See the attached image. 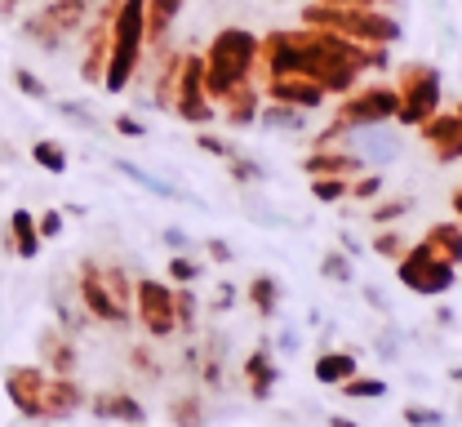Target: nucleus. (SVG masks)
Returning a JSON list of instances; mask_svg holds the SVG:
<instances>
[{
	"label": "nucleus",
	"instance_id": "obj_1",
	"mask_svg": "<svg viewBox=\"0 0 462 427\" xmlns=\"http://www.w3.org/2000/svg\"><path fill=\"white\" fill-rule=\"evenodd\" d=\"M267 76H307L325 94H351L365 71H383L387 50L383 45H356L346 36L320 32V27H293L263 36V59Z\"/></svg>",
	"mask_w": 462,
	"mask_h": 427
},
{
	"label": "nucleus",
	"instance_id": "obj_2",
	"mask_svg": "<svg viewBox=\"0 0 462 427\" xmlns=\"http://www.w3.org/2000/svg\"><path fill=\"white\" fill-rule=\"evenodd\" d=\"M107 14V67H103V89L125 94L138 76V62L147 54V0H116L103 5Z\"/></svg>",
	"mask_w": 462,
	"mask_h": 427
},
{
	"label": "nucleus",
	"instance_id": "obj_3",
	"mask_svg": "<svg viewBox=\"0 0 462 427\" xmlns=\"http://www.w3.org/2000/svg\"><path fill=\"white\" fill-rule=\"evenodd\" d=\"M258 59H263V41H258L254 32H245V27H223V32L209 41V50L200 54V62H205V94L214 98V107H218L227 94L254 85Z\"/></svg>",
	"mask_w": 462,
	"mask_h": 427
},
{
	"label": "nucleus",
	"instance_id": "obj_4",
	"mask_svg": "<svg viewBox=\"0 0 462 427\" xmlns=\"http://www.w3.org/2000/svg\"><path fill=\"white\" fill-rule=\"evenodd\" d=\"M302 27H320V32H334L346 36L356 45H396L404 36V27L378 5H307L302 9Z\"/></svg>",
	"mask_w": 462,
	"mask_h": 427
},
{
	"label": "nucleus",
	"instance_id": "obj_5",
	"mask_svg": "<svg viewBox=\"0 0 462 427\" xmlns=\"http://www.w3.org/2000/svg\"><path fill=\"white\" fill-rule=\"evenodd\" d=\"M396 125L404 129H418L422 121H431L440 112V89H445V76L436 62H404L396 71Z\"/></svg>",
	"mask_w": 462,
	"mask_h": 427
},
{
	"label": "nucleus",
	"instance_id": "obj_6",
	"mask_svg": "<svg viewBox=\"0 0 462 427\" xmlns=\"http://www.w3.org/2000/svg\"><path fill=\"white\" fill-rule=\"evenodd\" d=\"M170 112L178 116V121L200 125V129L218 121V107H214V98L205 94V62H200V54H178Z\"/></svg>",
	"mask_w": 462,
	"mask_h": 427
},
{
	"label": "nucleus",
	"instance_id": "obj_7",
	"mask_svg": "<svg viewBox=\"0 0 462 427\" xmlns=\"http://www.w3.org/2000/svg\"><path fill=\"white\" fill-rule=\"evenodd\" d=\"M396 276H401L404 290H413V294H422V299H440V294H449L454 290V281H458V267L454 263H445V258H436L427 245H409L401 258H396Z\"/></svg>",
	"mask_w": 462,
	"mask_h": 427
},
{
	"label": "nucleus",
	"instance_id": "obj_8",
	"mask_svg": "<svg viewBox=\"0 0 462 427\" xmlns=\"http://www.w3.org/2000/svg\"><path fill=\"white\" fill-rule=\"evenodd\" d=\"M85 23H89V0H50L23 23V36L36 41L41 50H58L67 36L85 32Z\"/></svg>",
	"mask_w": 462,
	"mask_h": 427
},
{
	"label": "nucleus",
	"instance_id": "obj_9",
	"mask_svg": "<svg viewBox=\"0 0 462 427\" xmlns=\"http://www.w3.org/2000/svg\"><path fill=\"white\" fill-rule=\"evenodd\" d=\"M134 307H138V320L152 339H170L178 330V311H173V285L156 281V276H138L134 281Z\"/></svg>",
	"mask_w": 462,
	"mask_h": 427
},
{
	"label": "nucleus",
	"instance_id": "obj_10",
	"mask_svg": "<svg viewBox=\"0 0 462 427\" xmlns=\"http://www.w3.org/2000/svg\"><path fill=\"white\" fill-rule=\"evenodd\" d=\"M76 299L85 307V316L103 320V325H129V307L116 303V294L107 290L103 272H98V258H85L80 272H76Z\"/></svg>",
	"mask_w": 462,
	"mask_h": 427
},
{
	"label": "nucleus",
	"instance_id": "obj_11",
	"mask_svg": "<svg viewBox=\"0 0 462 427\" xmlns=\"http://www.w3.org/2000/svg\"><path fill=\"white\" fill-rule=\"evenodd\" d=\"M338 143H343L360 165H374V170L392 165L396 152H401V138H396L392 125H360V129H346Z\"/></svg>",
	"mask_w": 462,
	"mask_h": 427
},
{
	"label": "nucleus",
	"instance_id": "obj_12",
	"mask_svg": "<svg viewBox=\"0 0 462 427\" xmlns=\"http://www.w3.org/2000/svg\"><path fill=\"white\" fill-rule=\"evenodd\" d=\"M418 134H422V143L431 147V156H436L440 165L462 161V98L454 112H436L431 121H422Z\"/></svg>",
	"mask_w": 462,
	"mask_h": 427
},
{
	"label": "nucleus",
	"instance_id": "obj_13",
	"mask_svg": "<svg viewBox=\"0 0 462 427\" xmlns=\"http://www.w3.org/2000/svg\"><path fill=\"white\" fill-rule=\"evenodd\" d=\"M45 369L41 366H14L5 374V396L14 401V410L23 419H41V396H45Z\"/></svg>",
	"mask_w": 462,
	"mask_h": 427
},
{
	"label": "nucleus",
	"instance_id": "obj_14",
	"mask_svg": "<svg viewBox=\"0 0 462 427\" xmlns=\"http://www.w3.org/2000/svg\"><path fill=\"white\" fill-rule=\"evenodd\" d=\"M85 401H89V396H85V387H80L76 378H58V374H50V378H45V396H41V419L62 423V419L80 414Z\"/></svg>",
	"mask_w": 462,
	"mask_h": 427
},
{
	"label": "nucleus",
	"instance_id": "obj_15",
	"mask_svg": "<svg viewBox=\"0 0 462 427\" xmlns=\"http://www.w3.org/2000/svg\"><path fill=\"white\" fill-rule=\"evenodd\" d=\"M329 94L307 80V76H267V103H285V107H298V112H316Z\"/></svg>",
	"mask_w": 462,
	"mask_h": 427
},
{
	"label": "nucleus",
	"instance_id": "obj_16",
	"mask_svg": "<svg viewBox=\"0 0 462 427\" xmlns=\"http://www.w3.org/2000/svg\"><path fill=\"white\" fill-rule=\"evenodd\" d=\"M85 405L94 410V419H112V423H129V427H143V423H147V410H143V401H134L129 392H94Z\"/></svg>",
	"mask_w": 462,
	"mask_h": 427
},
{
	"label": "nucleus",
	"instance_id": "obj_17",
	"mask_svg": "<svg viewBox=\"0 0 462 427\" xmlns=\"http://www.w3.org/2000/svg\"><path fill=\"white\" fill-rule=\"evenodd\" d=\"M302 170H307L311 179H356L365 165H360L346 147H338V152H329V147H311L307 161H302Z\"/></svg>",
	"mask_w": 462,
	"mask_h": 427
},
{
	"label": "nucleus",
	"instance_id": "obj_18",
	"mask_svg": "<svg viewBox=\"0 0 462 427\" xmlns=\"http://www.w3.org/2000/svg\"><path fill=\"white\" fill-rule=\"evenodd\" d=\"M41 232H36V214L32 209H14L9 218H5V249L14 254V258H36L41 254Z\"/></svg>",
	"mask_w": 462,
	"mask_h": 427
},
{
	"label": "nucleus",
	"instance_id": "obj_19",
	"mask_svg": "<svg viewBox=\"0 0 462 427\" xmlns=\"http://www.w3.org/2000/svg\"><path fill=\"white\" fill-rule=\"evenodd\" d=\"M258 112H263V89H258V85H245V89H236V94H227V98L218 103V121L231 125V129L258 125Z\"/></svg>",
	"mask_w": 462,
	"mask_h": 427
},
{
	"label": "nucleus",
	"instance_id": "obj_20",
	"mask_svg": "<svg viewBox=\"0 0 462 427\" xmlns=\"http://www.w3.org/2000/svg\"><path fill=\"white\" fill-rule=\"evenodd\" d=\"M245 378H249V396H258V401L272 396V387H276V378H281V366L272 361V348H267V343H258V348L249 352Z\"/></svg>",
	"mask_w": 462,
	"mask_h": 427
},
{
	"label": "nucleus",
	"instance_id": "obj_21",
	"mask_svg": "<svg viewBox=\"0 0 462 427\" xmlns=\"http://www.w3.org/2000/svg\"><path fill=\"white\" fill-rule=\"evenodd\" d=\"M41 352L50 361V374H58V378H71L76 374V343H71L67 330H45L41 334Z\"/></svg>",
	"mask_w": 462,
	"mask_h": 427
},
{
	"label": "nucleus",
	"instance_id": "obj_22",
	"mask_svg": "<svg viewBox=\"0 0 462 427\" xmlns=\"http://www.w3.org/2000/svg\"><path fill=\"white\" fill-rule=\"evenodd\" d=\"M422 245H427L436 258L462 267V223H431L427 237H422Z\"/></svg>",
	"mask_w": 462,
	"mask_h": 427
},
{
	"label": "nucleus",
	"instance_id": "obj_23",
	"mask_svg": "<svg viewBox=\"0 0 462 427\" xmlns=\"http://www.w3.org/2000/svg\"><path fill=\"white\" fill-rule=\"evenodd\" d=\"M245 299H249V307H254L263 320H272V316L281 311V281H276L272 272H258V276L245 285Z\"/></svg>",
	"mask_w": 462,
	"mask_h": 427
},
{
	"label": "nucleus",
	"instance_id": "obj_24",
	"mask_svg": "<svg viewBox=\"0 0 462 427\" xmlns=\"http://www.w3.org/2000/svg\"><path fill=\"white\" fill-rule=\"evenodd\" d=\"M187 0H147V45H165Z\"/></svg>",
	"mask_w": 462,
	"mask_h": 427
},
{
	"label": "nucleus",
	"instance_id": "obj_25",
	"mask_svg": "<svg viewBox=\"0 0 462 427\" xmlns=\"http://www.w3.org/2000/svg\"><path fill=\"white\" fill-rule=\"evenodd\" d=\"M112 165L120 170V174H125V179H134V183L143 187V191L161 196V200H173V205H187V200H191L187 191H178L173 183H165L161 174H147V170H143V165H134V161H112Z\"/></svg>",
	"mask_w": 462,
	"mask_h": 427
},
{
	"label": "nucleus",
	"instance_id": "obj_26",
	"mask_svg": "<svg viewBox=\"0 0 462 427\" xmlns=\"http://www.w3.org/2000/svg\"><path fill=\"white\" fill-rule=\"evenodd\" d=\"M351 374H360L351 352H320L316 357V383H325V387H343Z\"/></svg>",
	"mask_w": 462,
	"mask_h": 427
},
{
	"label": "nucleus",
	"instance_id": "obj_27",
	"mask_svg": "<svg viewBox=\"0 0 462 427\" xmlns=\"http://www.w3.org/2000/svg\"><path fill=\"white\" fill-rule=\"evenodd\" d=\"M258 125H263V129H276V134H307V112L285 107V103H263Z\"/></svg>",
	"mask_w": 462,
	"mask_h": 427
},
{
	"label": "nucleus",
	"instance_id": "obj_28",
	"mask_svg": "<svg viewBox=\"0 0 462 427\" xmlns=\"http://www.w3.org/2000/svg\"><path fill=\"white\" fill-rule=\"evenodd\" d=\"M32 161L45 170V174H67V147L58 138H36L32 143Z\"/></svg>",
	"mask_w": 462,
	"mask_h": 427
},
{
	"label": "nucleus",
	"instance_id": "obj_29",
	"mask_svg": "<svg viewBox=\"0 0 462 427\" xmlns=\"http://www.w3.org/2000/svg\"><path fill=\"white\" fill-rule=\"evenodd\" d=\"M14 89H18L23 98H32V103H50V85H45L32 67H14Z\"/></svg>",
	"mask_w": 462,
	"mask_h": 427
},
{
	"label": "nucleus",
	"instance_id": "obj_30",
	"mask_svg": "<svg viewBox=\"0 0 462 427\" xmlns=\"http://www.w3.org/2000/svg\"><path fill=\"white\" fill-rule=\"evenodd\" d=\"M170 419H173V427H205V405H200V396H178L170 405Z\"/></svg>",
	"mask_w": 462,
	"mask_h": 427
},
{
	"label": "nucleus",
	"instance_id": "obj_31",
	"mask_svg": "<svg viewBox=\"0 0 462 427\" xmlns=\"http://www.w3.org/2000/svg\"><path fill=\"white\" fill-rule=\"evenodd\" d=\"M227 170H231V179L240 187H249V183H263L267 179V170L258 165V161H249V156H240L236 147H231V156H227Z\"/></svg>",
	"mask_w": 462,
	"mask_h": 427
},
{
	"label": "nucleus",
	"instance_id": "obj_32",
	"mask_svg": "<svg viewBox=\"0 0 462 427\" xmlns=\"http://www.w3.org/2000/svg\"><path fill=\"white\" fill-rule=\"evenodd\" d=\"M343 396H351V401H378V396H387V383H383V378H360V374H351L343 383Z\"/></svg>",
	"mask_w": 462,
	"mask_h": 427
},
{
	"label": "nucleus",
	"instance_id": "obj_33",
	"mask_svg": "<svg viewBox=\"0 0 462 427\" xmlns=\"http://www.w3.org/2000/svg\"><path fill=\"white\" fill-rule=\"evenodd\" d=\"M320 276H325V281H338V285H346V281L356 276V267H351V258H346L343 249H329V254L320 258Z\"/></svg>",
	"mask_w": 462,
	"mask_h": 427
},
{
	"label": "nucleus",
	"instance_id": "obj_34",
	"mask_svg": "<svg viewBox=\"0 0 462 427\" xmlns=\"http://www.w3.org/2000/svg\"><path fill=\"white\" fill-rule=\"evenodd\" d=\"M58 116L80 125V129H103V121L94 116V107H85V103H76V98H62V103H58Z\"/></svg>",
	"mask_w": 462,
	"mask_h": 427
},
{
	"label": "nucleus",
	"instance_id": "obj_35",
	"mask_svg": "<svg viewBox=\"0 0 462 427\" xmlns=\"http://www.w3.org/2000/svg\"><path fill=\"white\" fill-rule=\"evenodd\" d=\"M346 196H351V200H378V196H383V174H378V170L356 174V179L346 183Z\"/></svg>",
	"mask_w": 462,
	"mask_h": 427
},
{
	"label": "nucleus",
	"instance_id": "obj_36",
	"mask_svg": "<svg viewBox=\"0 0 462 427\" xmlns=\"http://www.w3.org/2000/svg\"><path fill=\"white\" fill-rule=\"evenodd\" d=\"M200 272H205V267H200L191 254H173L170 258V281L173 285H196V281H200Z\"/></svg>",
	"mask_w": 462,
	"mask_h": 427
},
{
	"label": "nucleus",
	"instance_id": "obj_37",
	"mask_svg": "<svg viewBox=\"0 0 462 427\" xmlns=\"http://www.w3.org/2000/svg\"><path fill=\"white\" fill-rule=\"evenodd\" d=\"M346 183L351 179H311V196L320 205H338V200H346Z\"/></svg>",
	"mask_w": 462,
	"mask_h": 427
},
{
	"label": "nucleus",
	"instance_id": "obj_38",
	"mask_svg": "<svg viewBox=\"0 0 462 427\" xmlns=\"http://www.w3.org/2000/svg\"><path fill=\"white\" fill-rule=\"evenodd\" d=\"M409 196H396V200H383V205H374L369 209V223H396V218H404L409 214Z\"/></svg>",
	"mask_w": 462,
	"mask_h": 427
},
{
	"label": "nucleus",
	"instance_id": "obj_39",
	"mask_svg": "<svg viewBox=\"0 0 462 427\" xmlns=\"http://www.w3.org/2000/svg\"><path fill=\"white\" fill-rule=\"evenodd\" d=\"M173 311H178V330H191L196 325V294H191V285L173 290Z\"/></svg>",
	"mask_w": 462,
	"mask_h": 427
},
{
	"label": "nucleus",
	"instance_id": "obj_40",
	"mask_svg": "<svg viewBox=\"0 0 462 427\" xmlns=\"http://www.w3.org/2000/svg\"><path fill=\"white\" fill-rule=\"evenodd\" d=\"M404 423L409 427H445L440 410H427V405H404Z\"/></svg>",
	"mask_w": 462,
	"mask_h": 427
},
{
	"label": "nucleus",
	"instance_id": "obj_41",
	"mask_svg": "<svg viewBox=\"0 0 462 427\" xmlns=\"http://www.w3.org/2000/svg\"><path fill=\"white\" fill-rule=\"evenodd\" d=\"M369 249H374V254H383V258H401V254H404V249H409V245H404V237H401V232H378Z\"/></svg>",
	"mask_w": 462,
	"mask_h": 427
},
{
	"label": "nucleus",
	"instance_id": "obj_42",
	"mask_svg": "<svg viewBox=\"0 0 462 427\" xmlns=\"http://www.w3.org/2000/svg\"><path fill=\"white\" fill-rule=\"evenodd\" d=\"M62 209H45V214H36V232H41V241H54V237H62Z\"/></svg>",
	"mask_w": 462,
	"mask_h": 427
},
{
	"label": "nucleus",
	"instance_id": "obj_43",
	"mask_svg": "<svg viewBox=\"0 0 462 427\" xmlns=\"http://www.w3.org/2000/svg\"><path fill=\"white\" fill-rule=\"evenodd\" d=\"M196 143H200V152H209V156H218V161H227L231 156V143L227 138H218V134H209V129H205Z\"/></svg>",
	"mask_w": 462,
	"mask_h": 427
},
{
	"label": "nucleus",
	"instance_id": "obj_44",
	"mask_svg": "<svg viewBox=\"0 0 462 427\" xmlns=\"http://www.w3.org/2000/svg\"><path fill=\"white\" fill-rule=\"evenodd\" d=\"M116 129H120L125 138H147V125L138 121V116H116Z\"/></svg>",
	"mask_w": 462,
	"mask_h": 427
},
{
	"label": "nucleus",
	"instance_id": "obj_45",
	"mask_svg": "<svg viewBox=\"0 0 462 427\" xmlns=\"http://www.w3.org/2000/svg\"><path fill=\"white\" fill-rule=\"evenodd\" d=\"M205 254H209L214 263H231V245L223 241V237H209V241H205Z\"/></svg>",
	"mask_w": 462,
	"mask_h": 427
},
{
	"label": "nucleus",
	"instance_id": "obj_46",
	"mask_svg": "<svg viewBox=\"0 0 462 427\" xmlns=\"http://www.w3.org/2000/svg\"><path fill=\"white\" fill-rule=\"evenodd\" d=\"M161 241L170 245V249H178V254H182V249H187V232H182V227H165V232H161Z\"/></svg>",
	"mask_w": 462,
	"mask_h": 427
},
{
	"label": "nucleus",
	"instance_id": "obj_47",
	"mask_svg": "<svg viewBox=\"0 0 462 427\" xmlns=\"http://www.w3.org/2000/svg\"><path fill=\"white\" fill-rule=\"evenodd\" d=\"M236 294H240L236 285H218V299H214V307H218V311H227V307L236 303Z\"/></svg>",
	"mask_w": 462,
	"mask_h": 427
},
{
	"label": "nucleus",
	"instance_id": "obj_48",
	"mask_svg": "<svg viewBox=\"0 0 462 427\" xmlns=\"http://www.w3.org/2000/svg\"><path fill=\"white\" fill-rule=\"evenodd\" d=\"M293 348H298V330H285L281 334V352H293Z\"/></svg>",
	"mask_w": 462,
	"mask_h": 427
},
{
	"label": "nucleus",
	"instance_id": "obj_49",
	"mask_svg": "<svg viewBox=\"0 0 462 427\" xmlns=\"http://www.w3.org/2000/svg\"><path fill=\"white\" fill-rule=\"evenodd\" d=\"M365 299H369V303L378 307V311H387V299H383V294H378V290H365Z\"/></svg>",
	"mask_w": 462,
	"mask_h": 427
},
{
	"label": "nucleus",
	"instance_id": "obj_50",
	"mask_svg": "<svg viewBox=\"0 0 462 427\" xmlns=\"http://www.w3.org/2000/svg\"><path fill=\"white\" fill-rule=\"evenodd\" d=\"M454 218H458V223H462V187H458V191H454Z\"/></svg>",
	"mask_w": 462,
	"mask_h": 427
},
{
	"label": "nucleus",
	"instance_id": "obj_51",
	"mask_svg": "<svg viewBox=\"0 0 462 427\" xmlns=\"http://www.w3.org/2000/svg\"><path fill=\"white\" fill-rule=\"evenodd\" d=\"M329 427H360V423H351V419H343V414H334V419H329Z\"/></svg>",
	"mask_w": 462,
	"mask_h": 427
},
{
	"label": "nucleus",
	"instance_id": "obj_52",
	"mask_svg": "<svg viewBox=\"0 0 462 427\" xmlns=\"http://www.w3.org/2000/svg\"><path fill=\"white\" fill-rule=\"evenodd\" d=\"M449 378H454V383H462V366H458V369H454V374H449Z\"/></svg>",
	"mask_w": 462,
	"mask_h": 427
},
{
	"label": "nucleus",
	"instance_id": "obj_53",
	"mask_svg": "<svg viewBox=\"0 0 462 427\" xmlns=\"http://www.w3.org/2000/svg\"><path fill=\"white\" fill-rule=\"evenodd\" d=\"M365 5H378V9H383V5H392V0H365Z\"/></svg>",
	"mask_w": 462,
	"mask_h": 427
},
{
	"label": "nucleus",
	"instance_id": "obj_54",
	"mask_svg": "<svg viewBox=\"0 0 462 427\" xmlns=\"http://www.w3.org/2000/svg\"><path fill=\"white\" fill-rule=\"evenodd\" d=\"M107 5H116V0H107Z\"/></svg>",
	"mask_w": 462,
	"mask_h": 427
}]
</instances>
